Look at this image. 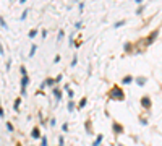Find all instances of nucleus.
<instances>
[{
	"label": "nucleus",
	"mask_w": 162,
	"mask_h": 146,
	"mask_svg": "<svg viewBox=\"0 0 162 146\" xmlns=\"http://www.w3.org/2000/svg\"><path fill=\"white\" fill-rule=\"evenodd\" d=\"M125 24V19H122V21H118L117 24H115V28H120V26H123Z\"/></svg>",
	"instance_id": "11"
},
{
	"label": "nucleus",
	"mask_w": 162,
	"mask_h": 146,
	"mask_svg": "<svg viewBox=\"0 0 162 146\" xmlns=\"http://www.w3.org/2000/svg\"><path fill=\"white\" fill-rule=\"evenodd\" d=\"M7 130H8V131H13V125H11V123H7Z\"/></svg>",
	"instance_id": "13"
},
{
	"label": "nucleus",
	"mask_w": 162,
	"mask_h": 146,
	"mask_svg": "<svg viewBox=\"0 0 162 146\" xmlns=\"http://www.w3.org/2000/svg\"><path fill=\"white\" fill-rule=\"evenodd\" d=\"M112 92H114V94H112L114 97H117V99H120V101L123 99V94H122V89H118V88H115V89H114Z\"/></svg>",
	"instance_id": "2"
},
{
	"label": "nucleus",
	"mask_w": 162,
	"mask_h": 146,
	"mask_svg": "<svg viewBox=\"0 0 162 146\" xmlns=\"http://www.w3.org/2000/svg\"><path fill=\"white\" fill-rule=\"evenodd\" d=\"M141 102L144 104V107H151V101H149V97H143Z\"/></svg>",
	"instance_id": "3"
},
{
	"label": "nucleus",
	"mask_w": 162,
	"mask_h": 146,
	"mask_svg": "<svg viewBox=\"0 0 162 146\" xmlns=\"http://www.w3.org/2000/svg\"><path fill=\"white\" fill-rule=\"evenodd\" d=\"M36 34H37V31H36V29H34V31H31V33H29V37H34V36H36Z\"/></svg>",
	"instance_id": "15"
},
{
	"label": "nucleus",
	"mask_w": 162,
	"mask_h": 146,
	"mask_svg": "<svg viewBox=\"0 0 162 146\" xmlns=\"http://www.w3.org/2000/svg\"><path fill=\"white\" fill-rule=\"evenodd\" d=\"M36 49H37V46H33V47H31V52H29V57H33V55L36 54Z\"/></svg>",
	"instance_id": "8"
},
{
	"label": "nucleus",
	"mask_w": 162,
	"mask_h": 146,
	"mask_svg": "<svg viewBox=\"0 0 162 146\" xmlns=\"http://www.w3.org/2000/svg\"><path fill=\"white\" fill-rule=\"evenodd\" d=\"M19 102H21L19 99H16V101H15V110H18V109H19Z\"/></svg>",
	"instance_id": "9"
},
{
	"label": "nucleus",
	"mask_w": 162,
	"mask_h": 146,
	"mask_svg": "<svg viewBox=\"0 0 162 146\" xmlns=\"http://www.w3.org/2000/svg\"><path fill=\"white\" fill-rule=\"evenodd\" d=\"M41 146H47V138H45V136H42V145H41Z\"/></svg>",
	"instance_id": "14"
},
{
	"label": "nucleus",
	"mask_w": 162,
	"mask_h": 146,
	"mask_svg": "<svg viewBox=\"0 0 162 146\" xmlns=\"http://www.w3.org/2000/svg\"><path fill=\"white\" fill-rule=\"evenodd\" d=\"M114 128H115V130H118V133H120V130H122V127H120V125H117V123L114 125Z\"/></svg>",
	"instance_id": "18"
},
{
	"label": "nucleus",
	"mask_w": 162,
	"mask_h": 146,
	"mask_svg": "<svg viewBox=\"0 0 162 146\" xmlns=\"http://www.w3.org/2000/svg\"><path fill=\"white\" fill-rule=\"evenodd\" d=\"M138 84H139V86H143V84H144V80H143V78H138Z\"/></svg>",
	"instance_id": "16"
},
{
	"label": "nucleus",
	"mask_w": 162,
	"mask_h": 146,
	"mask_svg": "<svg viewBox=\"0 0 162 146\" xmlns=\"http://www.w3.org/2000/svg\"><path fill=\"white\" fill-rule=\"evenodd\" d=\"M100 141H102V135H99V136L96 138V141H94V145H92V146H99Z\"/></svg>",
	"instance_id": "5"
},
{
	"label": "nucleus",
	"mask_w": 162,
	"mask_h": 146,
	"mask_svg": "<svg viewBox=\"0 0 162 146\" xmlns=\"http://www.w3.org/2000/svg\"><path fill=\"white\" fill-rule=\"evenodd\" d=\"M0 24H2L3 28H8V26H7V23H5V19L2 18V16H0Z\"/></svg>",
	"instance_id": "10"
},
{
	"label": "nucleus",
	"mask_w": 162,
	"mask_h": 146,
	"mask_svg": "<svg viewBox=\"0 0 162 146\" xmlns=\"http://www.w3.org/2000/svg\"><path fill=\"white\" fill-rule=\"evenodd\" d=\"M0 117H3V109L0 107Z\"/></svg>",
	"instance_id": "20"
},
{
	"label": "nucleus",
	"mask_w": 162,
	"mask_h": 146,
	"mask_svg": "<svg viewBox=\"0 0 162 146\" xmlns=\"http://www.w3.org/2000/svg\"><path fill=\"white\" fill-rule=\"evenodd\" d=\"M118 146H122V145H118Z\"/></svg>",
	"instance_id": "21"
},
{
	"label": "nucleus",
	"mask_w": 162,
	"mask_h": 146,
	"mask_svg": "<svg viewBox=\"0 0 162 146\" xmlns=\"http://www.w3.org/2000/svg\"><path fill=\"white\" fill-rule=\"evenodd\" d=\"M31 135H33V138H36V140L41 136V135H39V130H37V128H34V130H33V133H31Z\"/></svg>",
	"instance_id": "4"
},
{
	"label": "nucleus",
	"mask_w": 162,
	"mask_h": 146,
	"mask_svg": "<svg viewBox=\"0 0 162 146\" xmlns=\"http://www.w3.org/2000/svg\"><path fill=\"white\" fill-rule=\"evenodd\" d=\"M29 84V78H28V75L23 76V80H21V94L24 96L26 94V86Z\"/></svg>",
	"instance_id": "1"
},
{
	"label": "nucleus",
	"mask_w": 162,
	"mask_h": 146,
	"mask_svg": "<svg viewBox=\"0 0 162 146\" xmlns=\"http://www.w3.org/2000/svg\"><path fill=\"white\" fill-rule=\"evenodd\" d=\"M131 81H133L131 76H125V78H123V83H125V84H128V83H131Z\"/></svg>",
	"instance_id": "6"
},
{
	"label": "nucleus",
	"mask_w": 162,
	"mask_h": 146,
	"mask_svg": "<svg viewBox=\"0 0 162 146\" xmlns=\"http://www.w3.org/2000/svg\"><path fill=\"white\" fill-rule=\"evenodd\" d=\"M84 106H86V97H83V99H81V102H80V106H78V107H80V109H83Z\"/></svg>",
	"instance_id": "7"
},
{
	"label": "nucleus",
	"mask_w": 162,
	"mask_h": 146,
	"mask_svg": "<svg viewBox=\"0 0 162 146\" xmlns=\"http://www.w3.org/2000/svg\"><path fill=\"white\" fill-rule=\"evenodd\" d=\"M62 130H63V131H67V130H68V125H67V123H63V125H62Z\"/></svg>",
	"instance_id": "17"
},
{
	"label": "nucleus",
	"mask_w": 162,
	"mask_h": 146,
	"mask_svg": "<svg viewBox=\"0 0 162 146\" xmlns=\"http://www.w3.org/2000/svg\"><path fill=\"white\" fill-rule=\"evenodd\" d=\"M54 81H55V80H52V78H49V80H47V84H54Z\"/></svg>",
	"instance_id": "19"
},
{
	"label": "nucleus",
	"mask_w": 162,
	"mask_h": 146,
	"mask_svg": "<svg viewBox=\"0 0 162 146\" xmlns=\"http://www.w3.org/2000/svg\"><path fill=\"white\" fill-rule=\"evenodd\" d=\"M54 94H55L57 99H60V91H58V89H54Z\"/></svg>",
	"instance_id": "12"
}]
</instances>
